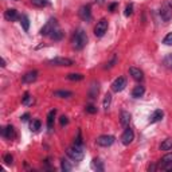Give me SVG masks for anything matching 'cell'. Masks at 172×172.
<instances>
[{"label":"cell","mask_w":172,"mask_h":172,"mask_svg":"<svg viewBox=\"0 0 172 172\" xmlns=\"http://www.w3.org/2000/svg\"><path fill=\"white\" fill-rule=\"evenodd\" d=\"M164 117V112L162 110V109H156L155 112L151 114V117H149V122L151 124H155V122H159L162 121Z\"/></svg>","instance_id":"obj_15"},{"label":"cell","mask_w":172,"mask_h":172,"mask_svg":"<svg viewBox=\"0 0 172 172\" xmlns=\"http://www.w3.org/2000/svg\"><path fill=\"white\" fill-rule=\"evenodd\" d=\"M108 20L106 19H101L100 22H97L96 27H94V35L97 38H101V36L105 35V32L108 31Z\"/></svg>","instance_id":"obj_4"},{"label":"cell","mask_w":172,"mask_h":172,"mask_svg":"<svg viewBox=\"0 0 172 172\" xmlns=\"http://www.w3.org/2000/svg\"><path fill=\"white\" fill-rule=\"evenodd\" d=\"M66 153L73 162H81L85 156V145L83 144H73L66 149Z\"/></svg>","instance_id":"obj_1"},{"label":"cell","mask_w":172,"mask_h":172,"mask_svg":"<svg viewBox=\"0 0 172 172\" xmlns=\"http://www.w3.org/2000/svg\"><path fill=\"white\" fill-rule=\"evenodd\" d=\"M2 67H6V59L2 58Z\"/></svg>","instance_id":"obj_43"},{"label":"cell","mask_w":172,"mask_h":172,"mask_svg":"<svg viewBox=\"0 0 172 172\" xmlns=\"http://www.w3.org/2000/svg\"><path fill=\"white\" fill-rule=\"evenodd\" d=\"M55 114H57V109H51L47 114V128L51 129L54 126V118H55Z\"/></svg>","instance_id":"obj_18"},{"label":"cell","mask_w":172,"mask_h":172,"mask_svg":"<svg viewBox=\"0 0 172 172\" xmlns=\"http://www.w3.org/2000/svg\"><path fill=\"white\" fill-rule=\"evenodd\" d=\"M91 168L98 171V172H102L104 171V163H102L100 159H93V162H91Z\"/></svg>","instance_id":"obj_21"},{"label":"cell","mask_w":172,"mask_h":172,"mask_svg":"<svg viewBox=\"0 0 172 172\" xmlns=\"http://www.w3.org/2000/svg\"><path fill=\"white\" fill-rule=\"evenodd\" d=\"M28 118H30V114H28V113H26V114H23L22 116V121H28Z\"/></svg>","instance_id":"obj_41"},{"label":"cell","mask_w":172,"mask_h":172,"mask_svg":"<svg viewBox=\"0 0 172 172\" xmlns=\"http://www.w3.org/2000/svg\"><path fill=\"white\" fill-rule=\"evenodd\" d=\"M31 3H32V6H35V7H46V6H49V2H47V0H31Z\"/></svg>","instance_id":"obj_30"},{"label":"cell","mask_w":172,"mask_h":172,"mask_svg":"<svg viewBox=\"0 0 172 172\" xmlns=\"http://www.w3.org/2000/svg\"><path fill=\"white\" fill-rule=\"evenodd\" d=\"M71 45L75 50H82L83 47L87 45V35H86L85 30L78 28V30L74 32V35H73V38H71Z\"/></svg>","instance_id":"obj_2"},{"label":"cell","mask_w":172,"mask_h":172,"mask_svg":"<svg viewBox=\"0 0 172 172\" xmlns=\"http://www.w3.org/2000/svg\"><path fill=\"white\" fill-rule=\"evenodd\" d=\"M50 38L53 39V41H61V39L63 38V32H62L59 28H57V30H54L53 32H51Z\"/></svg>","instance_id":"obj_24"},{"label":"cell","mask_w":172,"mask_h":172,"mask_svg":"<svg viewBox=\"0 0 172 172\" xmlns=\"http://www.w3.org/2000/svg\"><path fill=\"white\" fill-rule=\"evenodd\" d=\"M36 78H38V71L32 70V71L26 73V74L23 75V78H22V81H23L24 83H32L34 81H36Z\"/></svg>","instance_id":"obj_14"},{"label":"cell","mask_w":172,"mask_h":172,"mask_svg":"<svg viewBox=\"0 0 172 172\" xmlns=\"http://www.w3.org/2000/svg\"><path fill=\"white\" fill-rule=\"evenodd\" d=\"M59 122H61L62 126H65V125H67V124H69V118L66 116H62L61 118H59Z\"/></svg>","instance_id":"obj_39"},{"label":"cell","mask_w":172,"mask_h":172,"mask_svg":"<svg viewBox=\"0 0 172 172\" xmlns=\"http://www.w3.org/2000/svg\"><path fill=\"white\" fill-rule=\"evenodd\" d=\"M160 16L164 22H170L172 19V4L170 2H166L162 6V10H160Z\"/></svg>","instance_id":"obj_5"},{"label":"cell","mask_w":172,"mask_h":172,"mask_svg":"<svg viewBox=\"0 0 172 172\" xmlns=\"http://www.w3.org/2000/svg\"><path fill=\"white\" fill-rule=\"evenodd\" d=\"M170 61H171V63H170V65H171V67H172V55H170Z\"/></svg>","instance_id":"obj_45"},{"label":"cell","mask_w":172,"mask_h":172,"mask_svg":"<svg viewBox=\"0 0 172 172\" xmlns=\"http://www.w3.org/2000/svg\"><path fill=\"white\" fill-rule=\"evenodd\" d=\"M129 74L132 75V78L137 82H141L144 79V73L137 67H129Z\"/></svg>","instance_id":"obj_12"},{"label":"cell","mask_w":172,"mask_h":172,"mask_svg":"<svg viewBox=\"0 0 172 172\" xmlns=\"http://www.w3.org/2000/svg\"><path fill=\"white\" fill-rule=\"evenodd\" d=\"M78 15H79V18H81L82 20L89 22L91 19V7L89 4L82 6L81 8H79V11H78Z\"/></svg>","instance_id":"obj_10"},{"label":"cell","mask_w":172,"mask_h":172,"mask_svg":"<svg viewBox=\"0 0 172 172\" xmlns=\"http://www.w3.org/2000/svg\"><path fill=\"white\" fill-rule=\"evenodd\" d=\"M22 102H23L24 105H31L32 102H34V100H32V97L30 96V93H27V91H26L23 98H22Z\"/></svg>","instance_id":"obj_29"},{"label":"cell","mask_w":172,"mask_h":172,"mask_svg":"<svg viewBox=\"0 0 172 172\" xmlns=\"http://www.w3.org/2000/svg\"><path fill=\"white\" fill-rule=\"evenodd\" d=\"M130 118H132V116H130V113H129V112L122 110L121 113H120V121H121V125H122L124 128L129 126Z\"/></svg>","instance_id":"obj_16"},{"label":"cell","mask_w":172,"mask_h":172,"mask_svg":"<svg viewBox=\"0 0 172 172\" xmlns=\"http://www.w3.org/2000/svg\"><path fill=\"white\" fill-rule=\"evenodd\" d=\"M41 125H42V122L39 121V120H34V121L31 122V129L34 132H36V130L41 129Z\"/></svg>","instance_id":"obj_31"},{"label":"cell","mask_w":172,"mask_h":172,"mask_svg":"<svg viewBox=\"0 0 172 172\" xmlns=\"http://www.w3.org/2000/svg\"><path fill=\"white\" fill-rule=\"evenodd\" d=\"M171 162H172V152L167 153V155H164V156L162 157L159 167H160V166H164V164H168V163H171Z\"/></svg>","instance_id":"obj_28"},{"label":"cell","mask_w":172,"mask_h":172,"mask_svg":"<svg viewBox=\"0 0 172 172\" xmlns=\"http://www.w3.org/2000/svg\"><path fill=\"white\" fill-rule=\"evenodd\" d=\"M75 144H83V140H82V134H81V130H78V133H77V137L74 140Z\"/></svg>","instance_id":"obj_37"},{"label":"cell","mask_w":172,"mask_h":172,"mask_svg":"<svg viewBox=\"0 0 172 172\" xmlns=\"http://www.w3.org/2000/svg\"><path fill=\"white\" fill-rule=\"evenodd\" d=\"M85 110H86L87 113H90V114H96V113L98 112L97 108L94 106V105H87V106L85 108Z\"/></svg>","instance_id":"obj_35"},{"label":"cell","mask_w":172,"mask_h":172,"mask_svg":"<svg viewBox=\"0 0 172 172\" xmlns=\"http://www.w3.org/2000/svg\"><path fill=\"white\" fill-rule=\"evenodd\" d=\"M96 2L98 3V4H102V3H104V2H106V0H96Z\"/></svg>","instance_id":"obj_44"},{"label":"cell","mask_w":172,"mask_h":172,"mask_svg":"<svg viewBox=\"0 0 172 172\" xmlns=\"http://www.w3.org/2000/svg\"><path fill=\"white\" fill-rule=\"evenodd\" d=\"M133 140H134V132H133V129H132V128L126 126L125 130H124V133H122V136H121L122 144L124 145H129Z\"/></svg>","instance_id":"obj_8"},{"label":"cell","mask_w":172,"mask_h":172,"mask_svg":"<svg viewBox=\"0 0 172 172\" xmlns=\"http://www.w3.org/2000/svg\"><path fill=\"white\" fill-rule=\"evenodd\" d=\"M19 20H20V24H22V27H23V30L27 32L28 30H30V19H28V16L27 15H20Z\"/></svg>","instance_id":"obj_19"},{"label":"cell","mask_w":172,"mask_h":172,"mask_svg":"<svg viewBox=\"0 0 172 172\" xmlns=\"http://www.w3.org/2000/svg\"><path fill=\"white\" fill-rule=\"evenodd\" d=\"M116 63H117V54H114V55H113L112 61L109 62V63H108L106 66H105V69H112V67H114Z\"/></svg>","instance_id":"obj_34"},{"label":"cell","mask_w":172,"mask_h":172,"mask_svg":"<svg viewBox=\"0 0 172 172\" xmlns=\"http://www.w3.org/2000/svg\"><path fill=\"white\" fill-rule=\"evenodd\" d=\"M98 83L96 82H93L91 83V86H90V91H89V98L90 100H94V98L97 97V94H98Z\"/></svg>","instance_id":"obj_22"},{"label":"cell","mask_w":172,"mask_h":172,"mask_svg":"<svg viewBox=\"0 0 172 172\" xmlns=\"http://www.w3.org/2000/svg\"><path fill=\"white\" fill-rule=\"evenodd\" d=\"M126 86V79L124 78V77H118L117 79H114V82L112 83V90L114 91V93H120V91H122L125 89Z\"/></svg>","instance_id":"obj_9"},{"label":"cell","mask_w":172,"mask_h":172,"mask_svg":"<svg viewBox=\"0 0 172 172\" xmlns=\"http://www.w3.org/2000/svg\"><path fill=\"white\" fill-rule=\"evenodd\" d=\"M71 164L67 162L66 159H62L61 160V170L63 171V172H69V171H71Z\"/></svg>","instance_id":"obj_26"},{"label":"cell","mask_w":172,"mask_h":172,"mask_svg":"<svg viewBox=\"0 0 172 172\" xmlns=\"http://www.w3.org/2000/svg\"><path fill=\"white\" fill-rule=\"evenodd\" d=\"M54 96L58 98H70V97H73V93L69 90H57V91H54Z\"/></svg>","instance_id":"obj_20"},{"label":"cell","mask_w":172,"mask_h":172,"mask_svg":"<svg viewBox=\"0 0 172 172\" xmlns=\"http://www.w3.org/2000/svg\"><path fill=\"white\" fill-rule=\"evenodd\" d=\"M145 93V87L142 85H137L133 87V90H132V97L133 98H141L142 96H144Z\"/></svg>","instance_id":"obj_17"},{"label":"cell","mask_w":172,"mask_h":172,"mask_svg":"<svg viewBox=\"0 0 172 172\" xmlns=\"http://www.w3.org/2000/svg\"><path fill=\"white\" fill-rule=\"evenodd\" d=\"M57 28H58V22H57V19L51 18V19H49V22H47V23L42 27L41 35H43V36H50L51 32H53L54 30H57Z\"/></svg>","instance_id":"obj_3"},{"label":"cell","mask_w":172,"mask_h":172,"mask_svg":"<svg viewBox=\"0 0 172 172\" xmlns=\"http://www.w3.org/2000/svg\"><path fill=\"white\" fill-rule=\"evenodd\" d=\"M163 43L166 46H172V32H168L166 35V38L163 39Z\"/></svg>","instance_id":"obj_32"},{"label":"cell","mask_w":172,"mask_h":172,"mask_svg":"<svg viewBox=\"0 0 172 172\" xmlns=\"http://www.w3.org/2000/svg\"><path fill=\"white\" fill-rule=\"evenodd\" d=\"M163 171H168V172H172V162L168 163V164H164V166H160Z\"/></svg>","instance_id":"obj_38"},{"label":"cell","mask_w":172,"mask_h":172,"mask_svg":"<svg viewBox=\"0 0 172 172\" xmlns=\"http://www.w3.org/2000/svg\"><path fill=\"white\" fill-rule=\"evenodd\" d=\"M110 104H112V94L108 93L104 98V102H102V108H104L105 110H108V109L110 108Z\"/></svg>","instance_id":"obj_25"},{"label":"cell","mask_w":172,"mask_h":172,"mask_svg":"<svg viewBox=\"0 0 172 172\" xmlns=\"http://www.w3.org/2000/svg\"><path fill=\"white\" fill-rule=\"evenodd\" d=\"M2 136L8 138V140H12L15 137V128L12 125H7V126H3L2 128Z\"/></svg>","instance_id":"obj_11"},{"label":"cell","mask_w":172,"mask_h":172,"mask_svg":"<svg viewBox=\"0 0 172 172\" xmlns=\"http://www.w3.org/2000/svg\"><path fill=\"white\" fill-rule=\"evenodd\" d=\"M4 18H6V20H8V22H15L19 19V14H18V11L15 8H8L4 12Z\"/></svg>","instance_id":"obj_13"},{"label":"cell","mask_w":172,"mask_h":172,"mask_svg":"<svg viewBox=\"0 0 172 172\" xmlns=\"http://www.w3.org/2000/svg\"><path fill=\"white\" fill-rule=\"evenodd\" d=\"M3 160H4V163L7 164V166H10V164H12V162H14V157H12L11 153H6L4 157H3Z\"/></svg>","instance_id":"obj_33"},{"label":"cell","mask_w":172,"mask_h":172,"mask_svg":"<svg viewBox=\"0 0 172 172\" xmlns=\"http://www.w3.org/2000/svg\"><path fill=\"white\" fill-rule=\"evenodd\" d=\"M124 14H125V16H130L132 14H133V4H132V3L125 7V12Z\"/></svg>","instance_id":"obj_36"},{"label":"cell","mask_w":172,"mask_h":172,"mask_svg":"<svg viewBox=\"0 0 172 172\" xmlns=\"http://www.w3.org/2000/svg\"><path fill=\"white\" fill-rule=\"evenodd\" d=\"M162 151H172V138H166L162 144H160Z\"/></svg>","instance_id":"obj_23"},{"label":"cell","mask_w":172,"mask_h":172,"mask_svg":"<svg viewBox=\"0 0 172 172\" xmlns=\"http://www.w3.org/2000/svg\"><path fill=\"white\" fill-rule=\"evenodd\" d=\"M114 141H116V137L112 136V134H102L96 140V144L100 145V147H110Z\"/></svg>","instance_id":"obj_7"},{"label":"cell","mask_w":172,"mask_h":172,"mask_svg":"<svg viewBox=\"0 0 172 172\" xmlns=\"http://www.w3.org/2000/svg\"><path fill=\"white\" fill-rule=\"evenodd\" d=\"M50 66H73L74 65V61L70 59V58H65V57H57L53 58V59L49 61Z\"/></svg>","instance_id":"obj_6"},{"label":"cell","mask_w":172,"mask_h":172,"mask_svg":"<svg viewBox=\"0 0 172 172\" xmlns=\"http://www.w3.org/2000/svg\"><path fill=\"white\" fill-rule=\"evenodd\" d=\"M67 79L69 81H82L83 75L79 73H71V74H67Z\"/></svg>","instance_id":"obj_27"},{"label":"cell","mask_w":172,"mask_h":172,"mask_svg":"<svg viewBox=\"0 0 172 172\" xmlns=\"http://www.w3.org/2000/svg\"><path fill=\"white\" fill-rule=\"evenodd\" d=\"M117 6H118L117 3H112V4L109 6V11H110V12H114V10L117 8Z\"/></svg>","instance_id":"obj_40"},{"label":"cell","mask_w":172,"mask_h":172,"mask_svg":"<svg viewBox=\"0 0 172 172\" xmlns=\"http://www.w3.org/2000/svg\"><path fill=\"white\" fill-rule=\"evenodd\" d=\"M155 170H156V166H155V164H152V166L148 167V171H155Z\"/></svg>","instance_id":"obj_42"}]
</instances>
